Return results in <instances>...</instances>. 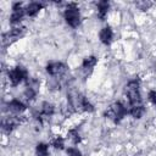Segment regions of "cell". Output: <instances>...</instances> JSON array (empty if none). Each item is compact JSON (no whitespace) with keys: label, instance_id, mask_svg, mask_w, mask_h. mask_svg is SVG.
I'll use <instances>...</instances> for the list:
<instances>
[{"label":"cell","instance_id":"6da1fadb","mask_svg":"<svg viewBox=\"0 0 156 156\" xmlns=\"http://www.w3.org/2000/svg\"><path fill=\"white\" fill-rule=\"evenodd\" d=\"M124 94H126L128 104H129L128 107H135V106L144 105L141 94H140V80L138 77L128 80V83L124 87Z\"/></svg>","mask_w":156,"mask_h":156},{"label":"cell","instance_id":"7a4b0ae2","mask_svg":"<svg viewBox=\"0 0 156 156\" xmlns=\"http://www.w3.org/2000/svg\"><path fill=\"white\" fill-rule=\"evenodd\" d=\"M105 117L111 119L115 123H119L127 115H128V107L122 104L121 101H117L115 104H112L106 111H105Z\"/></svg>","mask_w":156,"mask_h":156},{"label":"cell","instance_id":"3957f363","mask_svg":"<svg viewBox=\"0 0 156 156\" xmlns=\"http://www.w3.org/2000/svg\"><path fill=\"white\" fill-rule=\"evenodd\" d=\"M63 17H65V21L66 23L72 27V28H77L80 22H82V16H80V11H79V7L77 6V4L74 2H71L66 6L65 11H63Z\"/></svg>","mask_w":156,"mask_h":156},{"label":"cell","instance_id":"277c9868","mask_svg":"<svg viewBox=\"0 0 156 156\" xmlns=\"http://www.w3.org/2000/svg\"><path fill=\"white\" fill-rule=\"evenodd\" d=\"M7 77H9V80H10L12 87H17L22 82H24V80H27L29 78L27 68L23 67V66H20V65L16 66V67H12L11 69H9Z\"/></svg>","mask_w":156,"mask_h":156},{"label":"cell","instance_id":"5b68a950","mask_svg":"<svg viewBox=\"0 0 156 156\" xmlns=\"http://www.w3.org/2000/svg\"><path fill=\"white\" fill-rule=\"evenodd\" d=\"M26 33V28L24 27H13L12 29H10L7 33H5L2 35V44L4 45H9L12 44L13 41L18 40L20 38H22Z\"/></svg>","mask_w":156,"mask_h":156},{"label":"cell","instance_id":"8992f818","mask_svg":"<svg viewBox=\"0 0 156 156\" xmlns=\"http://www.w3.org/2000/svg\"><path fill=\"white\" fill-rule=\"evenodd\" d=\"M26 89H24V93H23V96L26 98L27 101H32L35 99L37 94H38V90H39V80L35 79V78H28L26 80Z\"/></svg>","mask_w":156,"mask_h":156},{"label":"cell","instance_id":"52a82bcc","mask_svg":"<svg viewBox=\"0 0 156 156\" xmlns=\"http://www.w3.org/2000/svg\"><path fill=\"white\" fill-rule=\"evenodd\" d=\"M24 15H26V7H23L21 2H15L12 5V11L10 15V23L11 24L20 23L23 20Z\"/></svg>","mask_w":156,"mask_h":156},{"label":"cell","instance_id":"ba28073f","mask_svg":"<svg viewBox=\"0 0 156 156\" xmlns=\"http://www.w3.org/2000/svg\"><path fill=\"white\" fill-rule=\"evenodd\" d=\"M67 71V66L63 62H50L46 65V72L51 76V77H61L62 74H65Z\"/></svg>","mask_w":156,"mask_h":156},{"label":"cell","instance_id":"9c48e42d","mask_svg":"<svg viewBox=\"0 0 156 156\" xmlns=\"http://www.w3.org/2000/svg\"><path fill=\"white\" fill-rule=\"evenodd\" d=\"M7 110L11 112V113H15V115H20L22 112H24L27 110V106L23 101L18 100V99H12L7 102Z\"/></svg>","mask_w":156,"mask_h":156},{"label":"cell","instance_id":"30bf717a","mask_svg":"<svg viewBox=\"0 0 156 156\" xmlns=\"http://www.w3.org/2000/svg\"><path fill=\"white\" fill-rule=\"evenodd\" d=\"M55 113V106L51 104V102H48V101H44L41 104V108H40V112L38 115V119L40 122H43L44 118H50L52 115Z\"/></svg>","mask_w":156,"mask_h":156},{"label":"cell","instance_id":"8fae6325","mask_svg":"<svg viewBox=\"0 0 156 156\" xmlns=\"http://www.w3.org/2000/svg\"><path fill=\"white\" fill-rule=\"evenodd\" d=\"M99 39L104 45H110L113 41V30L110 26L104 27L99 33Z\"/></svg>","mask_w":156,"mask_h":156},{"label":"cell","instance_id":"7c38bea8","mask_svg":"<svg viewBox=\"0 0 156 156\" xmlns=\"http://www.w3.org/2000/svg\"><path fill=\"white\" fill-rule=\"evenodd\" d=\"M20 121L18 118L16 117H5L2 121H1V128L4 132L6 133H11L17 126H18Z\"/></svg>","mask_w":156,"mask_h":156},{"label":"cell","instance_id":"4fadbf2b","mask_svg":"<svg viewBox=\"0 0 156 156\" xmlns=\"http://www.w3.org/2000/svg\"><path fill=\"white\" fill-rule=\"evenodd\" d=\"M96 15L101 21H105L107 13H108V9H110V2L108 1H99L96 4Z\"/></svg>","mask_w":156,"mask_h":156},{"label":"cell","instance_id":"5bb4252c","mask_svg":"<svg viewBox=\"0 0 156 156\" xmlns=\"http://www.w3.org/2000/svg\"><path fill=\"white\" fill-rule=\"evenodd\" d=\"M44 7V5L41 2H38V1H34V2H30L26 6V15L29 16V17H34L39 13V11Z\"/></svg>","mask_w":156,"mask_h":156},{"label":"cell","instance_id":"9a60e30c","mask_svg":"<svg viewBox=\"0 0 156 156\" xmlns=\"http://www.w3.org/2000/svg\"><path fill=\"white\" fill-rule=\"evenodd\" d=\"M96 63H98V58L95 56H88L82 62V69L85 72H91Z\"/></svg>","mask_w":156,"mask_h":156},{"label":"cell","instance_id":"2e32d148","mask_svg":"<svg viewBox=\"0 0 156 156\" xmlns=\"http://www.w3.org/2000/svg\"><path fill=\"white\" fill-rule=\"evenodd\" d=\"M128 113L133 117V118H141L145 113V106L141 105V106H135V107H128Z\"/></svg>","mask_w":156,"mask_h":156},{"label":"cell","instance_id":"e0dca14e","mask_svg":"<svg viewBox=\"0 0 156 156\" xmlns=\"http://www.w3.org/2000/svg\"><path fill=\"white\" fill-rule=\"evenodd\" d=\"M37 156H49V145L46 143H38L35 146Z\"/></svg>","mask_w":156,"mask_h":156},{"label":"cell","instance_id":"ac0fdd59","mask_svg":"<svg viewBox=\"0 0 156 156\" xmlns=\"http://www.w3.org/2000/svg\"><path fill=\"white\" fill-rule=\"evenodd\" d=\"M68 138H69V140H71L73 144H79V143L82 141V136H80L78 129H76V128L68 130Z\"/></svg>","mask_w":156,"mask_h":156},{"label":"cell","instance_id":"d6986e66","mask_svg":"<svg viewBox=\"0 0 156 156\" xmlns=\"http://www.w3.org/2000/svg\"><path fill=\"white\" fill-rule=\"evenodd\" d=\"M51 145L57 150H62V149H65V139L62 136H56L52 139Z\"/></svg>","mask_w":156,"mask_h":156},{"label":"cell","instance_id":"ffe728a7","mask_svg":"<svg viewBox=\"0 0 156 156\" xmlns=\"http://www.w3.org/2000/svg\"><path fill=\"white\" fill-rule=\"evenodd\" d=\"M66 154L68 156H82V152L78 147H74V146H69L66 149Z\"/></svg>","mask_w":156,"mask_h":156},{"label":"cell","instance_id":"44dd1931","mask_svg":"<svg viewBox=\"0 0 156 156\" xmlns=\"http://www.w3.org/2000/svg\"><path fill=\"white\" fill-rule=\"evenodd\" d=\"M151 5H152L151 1H139V2H136V6H138L139 10H141V11L147 10L149 7H151Z\"/></svg>","mask_w":156,"mask_h":156},{"label":"cell","instance_id":"7402d4cb","mask_svg":"<svg viewBox=\"0 0 156 156\" xmlns=\"http://www.w3.org/2000/svg\"><path fill=\"white\" fill-rule=\"evenodd\" d=\"M147 99L152 105L156 106V90H150L147 93Z\"/></svg>","mask_w":156,"mask_h":156}]
</instances>
